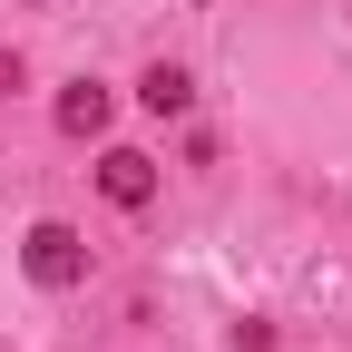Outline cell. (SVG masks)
<instances>
[{"label": "cell", "mask_w": 352, "mask_h": 352, "mask_svg": "<svg viewBox=\"0 0 352 352\" xmlns=\"http://www.w3.org/2000/svg\"><path fill=\"white\" fill-rule=\"evenodd\" d=\"M20 274H30L39 294L88 284V235H78V226H59V215H50V226H30V235H20Z\"/></svg>", "instance_id": "obj_1"}, {"label": "cell", "mask_w": 352, "mask_h": 352, "mask_svg": "<svg viewBox=\"0 0 352 352\" xmlns=\"http://www.w3.org/2000/svg\"><path fill=\"white\" fill-rule=\"evenodd\" d=\"M98 196H108L118 215H147V206H157V157H147V147H108V157H98Z\"/></svg>", "instance_id": "obj_2"}, {"label": "cell", "mask_w": 352, "mask_h": 352, "mask_svg": "<svg viewBox=\"0 0 352 352\" xmlns=\"http://www.w3.org/2000/svg\"><path fill=\"white\" fill-rule=\"evenodd\" d=\"M108 118H118V88L108 78H69L59 88V138H108Z\"/></svg>", "instance_id": "obj_3"}, {"label": "cell", "mask_w": 352, "mask_h": 352, "mask_svg": "<svg viewBox=\"0 0 352 352\" xmlns=\"http://www.w3.org/2000/svg\"><path fill=\"white\" fill-rule=\"evenodd\" d=\"M226 342H235V352H274V323H264V314H245V323H235Z\"/></svg>", "instance_id": "obj_5"}, {"label": "cell", "mask_w": 352, "mask_h": 352, "mask_svg": "<svg viewBox=\"0 0 352 352\" xmlns=\"http://www.w3.org/2000/svg\"><path fill=\"white\" fill-rule=\"evenodd\" d=\"M138 108H147V118H186V108H196V78L176 69V59H157V69L138 78Z\"/></svg>", "instance_id": "obj_4"}, {"label": "cell", "mask_w": 352, "mask_h": 352, "mask_svg": "<svg viewBox=\"0 0 352 352\" xmlns=\"http://www.w3.org/2000/svg\"><path fill=\"white\" fill-rule=\"evenodd\" d=\"M20 78H30V69H20V50H0V98H10Z\"/></svg>", "instance_id": "obj_6"}]
</instances>
